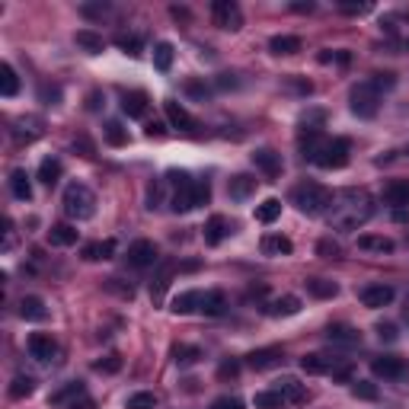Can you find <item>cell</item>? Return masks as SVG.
Returning a JSON list of instances; mask_svg holds the SVG:
<instances>
[{"label": "cell", "instance_id": "cell-16", "mask_svg": "<svg viewBox=\"0 0 409 409\" xmlns=\"http://www.w3.org/2000/svg\"><path fill=\"white\" fill-rule=\"evenodd\" d=\"M121 112L128 115V119H141L147 112V93L144 90L121 93Z\"/></svg>", "mask_w": 409, "mask_h": 409}, {"label": "cell", "instance_id": "cell-54", "mask_svg": "<svg viewBox=\"0 0 409 409\" xmlns=\"http://www.w3.org/2000/svg\"><path fill=\"white\" fill-rule=\"evenodd\" d=\"M237 374H240V364L237 362H224L218 368V378H237Z\"/></svg>", "mask_w": 409, "mask_h": 409}, {"label": "cell", "instance_id": "cell-22", "mask_svg": "<svg viewBox=\"0 0 409 409\" xmlns=\"http://www.w3.org/2000/svg\"><path fill=\"white\" fill-rule=\"evenodd\" d=\"M170 311L173 313H192V311H202V291H182V295L173 297V304H170Z\"/></svg>", "mask_w": 409, "mask_h": 409}, {"label": "cell", "instance_id": "cell-10", "mask_svg": "<svg viewBox=\"0 0 409 409\" xmlns=\"http://www.w3.org/2000/svg\"><path fill=\"white\" fill-rule=\"evenodd\" d=\"M157 246H154L151 240H135L128 246V262L135 265V269H147V265L157 262Z\"/></svg>", "mask_w": 409, "mask_h": 409}, {"label": "cell", "instance_id": "cell-60", "mask_svg": "<svg viewBox=\"0 0 409 409\" xmlns=\"http://www.w3.org/2000/svg\"><path fill=\"white\" fill-rule=\"evenodd\" d=\"M147 135H151V137H163V125H160V121H151V125H147Z\"/></svg>", "mask_w": 409, "mask_h": 409}, {"label": "cell", "instance_id": "cell-21", "mask_svg": "<svg viewBox=\"0 0 409 409\" xmlns=\"http://www.w3.org/2000/svg\"><path fill=\"white\" fill-rule=\"evenodd\" d=\"M20 317H23V320H32V323L45 320V317H48L45 301H42V297H36V295L23 297V301H20Z\"/></svg>", "mask_w": 409, "mask_h": 409}, {"label": "cell", "instance_id": "cell-13", "mask_svg": "<svg viewBox=\"0 0 409 409\" xmlns=\"http://www.w3.org/2000/svg\"><path fill=\"white\" fill-rule=\"evenodd\" d=\"M163 109H167V119H170V125H173V128H179V131H195L198 128V121L186 112V106H182V103L167 99V103H163Z\"/></svg>", "mask_w": 409, "mask_h": 409}, {"label": "cell", "instance_id": "cell-34", "mask_svg": "<svg viewBox=\"0 0 409 409\" xmlns=\"http://www.w3.org/2000/svg\"><path fill=\"white\" fill-rule=\"evenodd\" d=\"M115 253V240H103V243H87L84 246V259L96 262V259H112Z\"/></svg>", "mask_w": 409, "mask_h": 409}, {"label": "cell", "instance_id": "cell-28", "mask_svg": "<svg viewBox=\"0 0 409 409\" xmlns=\"http://www.w3.org/2000/svg\"><path fill=\"white\" fill-rule=\"evenodd\" d=\"M10 192H13L20 202H29L32 198V182L23 170H13V173H10Z\"/></svg>", "mask_w": 409, "mask_h": 409}, {"label": "cell", "instance_id": "cell-51", "mask_svg": "<svg viewBox=\"0 0 409 409\" xmlns=\"http://www.w3.org/2000/svg\"><path fill=\"white\" fill-rule=\"evenodd\" d=\"M378 336H380V342H396V326L394 323H378Z\"/></svg>", "mask_w": 409, "mask_h": 409}, {"label": "cell", "instance_id": "cell-50", "mask_svg": "<svg viewBox=\"0 0 409 409\" xmlns=\"http://www.w3.org/2000/svg\"><path fill=\"white\" fill-rule=\"evenodd\" d=\"M38 96L45 99L48 106H54V103L61 99V90H58V87H52V84H42V87H38Z\"/></svg>", "mask_w": 409, "mask_h": 409}, {"label": "cell", "instance_id": "cell-26", "mask_svg": "<svg viewBox=\"0 0 409 409\" xmlns=\"http://www.w3.org/2000/svg\"><path fill=\"white\" fill-rule=\"evenodd\" d=\"M228 192H230V198L243 202V198H250L253 192H256V179H253V176H246V173H237L234 179H230Z\"/></svg>", "mask_w": 409, "mask_h": 409}, {"label": "cell", "instance_id": "cell-57", "mask_svg": "<svg viewBox=\"0 0 409 409\" xmlns=\"http://www.w3.org/2000/svg\"><path fill=\"white\" fill-rule=\"evenodd\" d=\"M186 93H192V96L204 99V96H208V87H204V84H195V80H189V84H186Z\"/></svg>", "mask_w": 409, "mask_h": 409}, {"label": "cell", "instance_id": "cell-2", "mask_svg": "<svg viewBox=\"0 0 409 409\" xmlns=\"http://www.w3.org/2000/svg\"><path fill=\"white\" fill-rule=\"evenodd\" d=\"M167 182L173 186V195H170V208L173 211H192L198 204H208L211 198V186L208 179H192L189 173H167Z\"/></svg>", "mask_w": 409, "mask_h": 409}, {"label": "cell", "instance_id": "cell-52", "mask_svg": "<svg viewBox=\"0 0 409 409\" xmlns=\"http://www.w3.org/2000/svg\"><path fill=\"white\" fill-rule=\"evenodd\" d=\"M13 240H16V230H13V221H3V253L13 250Z\"/></svg>", "mask_w": 409, "mask_h": 409}, {"label": "cell", "instance_id": "cell-49", "mask_svg": "<svg viewBox=\"0 0 409 409\" xmlns=\"http://www.w3.org/2000/svg\"><path fill=\"white\" fill-rule=\"evenodd\" d=\"M371 84L378 87V93H380V90H394V87H396V77H394V74H374V77H371Z\"/></svg>", "mask_w": 409, "mask_h": 409}, {"label": "cell", "instance_id": "cell-12", "mask_svg": "<svg viewBox=\"0 0 409 409\" xmlns=\"http://www.w3.org/2000/svg\"><path fill=\"white\" fill-rule=\"evenodd\" d=\"M371 371H374V378L396 380V378L406 374V364H403V358H396V355H384V358H374L371 362Z\"/></svg>", "mask_w": 409, "mask_h": 409}, {"label": "cell", "instance_id": "cell-46", "mask_svg": "<svg viewBox=\"0 0 409 409\" xmlns=\"http://www.w3.org/2000/svg\"><path fill=\"white\" fill-rule=\"evenodd\" d=\"M70 396H84V387H80V384H70V387H64L61 394H54V396H52V403H58V406H61V403H68Z\"/></svg>", "mask_w": 409, "mask_h": 409}, {"label": "cell", "instance_id": "cell-40", "mask_svg": "<svg viewBox=\"0 0 409 409\" xmlns=\"http://www.w3.org/2000/svg\"><path fill=\"white\" fill-rule=\"evenodd\" d=\"M32 390H36V380H32L29 374H20V378H13V384H10V396H13V400H26V396H32Z\"/></svg>", "mask_w": 409, "mask_h": 409}, {"label": "cell", "instance_id": "cell-44", "mask_svg": "<svg viewBox=\"0 0 409 409\" xmlns=\"http://www.w3.org/2000/svg\"><path fill=\"white\" fill-rule=\"evenodd\" d=\"M115 45H119L125 54H131V58H137V54H141V38H137V36H119V38H115Z\"/></svg>", "mask_w": 409, "mask_h": 409}, {"label": "cell", "instance_id": "cell-4", "mask_svg": "<svg viewBox=\"0 0 409 409\" xmlns=\"http://www.w3.org/2000/svg\"><path fill=\"white\" fill-rule=\"evenodd\" d=\"M64 214L74 221H90L96 214V195L84 182H70L64 189Z\"/></svg>", "mask_w": 409, "mask_h": 409}, {"label": "cell", "instance_id": "cell-31", "mask_svg": "<svg viewBox=\"0 0 409 409\" xmlns=\"http://www.w3.org/2000/svg\"><path fill=\"white\" fill-rule=\"evenodd\" d=\"M304 285H307V291H311L313 297H323V301L339 295V285H336V281H326V278H307Z\"/></svg>", "mask_w": 409, "mask_h": 409}, {"label": "cell", "instance_id": "cell-19", "mask_svg": "<svg viewBox=\"0 0 409 409\" xmlns=\"http://www.w3.org/2000/svg\"><path fill=\"white\" fill-rule=\"evenodd\" d=\"M265 313H269V317H295V313H301V297H295V295L275 297V301L265 307Z\"/></svg>", "mask_w": 409, "mask_h": 409}, {"label": "cell", "instance_id": "cell-17", "mask_svg": "<svg viewBox=\"0 0 409 409\" xmlns=\"http://www.w3.org/2000/svg\"><path fill=\"white\" fill-rule=\"evenodd\" d=\"M272 390H278V394L285 396V403H304V400H307V387H304L297 378H281V380H275Z\"/></svg>", "mask_w": 409, "mask_h": 409}, {"label": "cell", "instance_id": "cell-59", "mask_svg": "<svg viewBox=\"0 0 409 409\" xmlns=\"http://www.w3.org/2000/svg\"><path fill=\"white\" fill-rule=\"evenodd\" d=\"M394 221H400V224H406V221H409V204H403V208H396V211H394Z\"/></svg>", "mask_w": 409, "mask_h": 409}, {"label": "cell", "instance_id": "cell-61", "mask_svg": "<svg viewBox=\"0 0 409 409\" xmlns=\"http://www.w3.org/2000/svg\"><path fill=\"white\" fill-rule=\"evenodd\" d=\"M295 10H297V13H311L313 3H295Z\"/></svg>", "mask_w": 409, "mask_h": 409}, {"label": "cell", "instance_id": "cell-30", "mask_svg": "<svg viewBox=\"0 0 409 409\" xmlns=\"http://www.w3.org/2000/svg\"><path fill=\"white\" fill-rule=\"evenodd\" d=\"M224 307H228L224 291H204V295H202V313H208V317H221V313H224Z\"/></svg>", "mask_w": 409, "mask_h": 409}, {"label": "cell", "instance_id": "cell-56", "mask_svg": "<svg viewBox=\"0 0 409 409\" xmlns=\"http://www.w3.org/2000/svg\"><path fill=\"white\" fill-rule=\"evenodd\" d=\"M237 84H240V80H237L234 74H221L218 77V90H234Z\"/></svg>", "mask_w": 409, "mask_h": 409}, {"label": "cell", "instance_id": "cell-29", "mask_svg": "<svg viewBox=\"0 0 409 409\" xmlns=\"http://www.w3.org/2000/svg\"><path fill=\"white\" fill-rule=\"evenodd\" d=\"M48 243H52V246H74L77 230L70 228V224H54V228L48 230Z\"/></svg>", "mask_w": 409, "mask_h": 409}, {"label": "cell", "instance_id": "cell-45", "mask_svg": "<svg viewBox=\"0 0 409 409\" xmlns=\"http://www.w3.org/2000/svg\"><path fill=\"white\" fill-rule=\"evenodd\" d=\"M352 394L358 396V400H378V387L368 384V380H355V387H352Z\"/></svg>", "mask_w": 409, "mask_h": 409}, {"label": "cell", "instance_id": "cell-35", "mask_svg": "<svg viewBox=\"0 0 409 409\" xmlns=\"http://www.w3.org/2000/svg\"><path fill=\"white\" fill-rule=\"evenodd\" d=\"M253 406L256 409H285L288 403H285V396H281L278 390H262V394L253 396Z\"/></svg>", "mask_w": 409, "mask_h": 409}, {"label": "cell", "instance_id": "cell-15", "mask_svg": "<svg viewBox=\"0 0 409 409\" xmlns=\"http://www.w3.org/2000/svg\"><path fill=\"white\" fill-rule=\"evenodd\" d=\"M253 163H256V167L262 170L269 179H278V176H281V154L269 151V147H262V151L253 154Z\"/></svg>", "mask_w": 409, "mask_h": 409}, {"label": "cell", "instance_id": "cell-1", "mask_svg": "<svg viewBox=\"0 0 409 409\" xmlns=\"http://www.w3.org/2000/svg\"><path fill=\"white\" fill-rule=\"evenodd\" d=\"M323 218L333 230H358L374 218V198L364 189H339Z\"/></svg>", "mask_w": 409, "mask_h": 409}, {"label": "cell", "instance_id": "cell-24", "mask_svg": "<svg viewBox=\"0 0 409 409\" xmlns=\"http://www.w3.org/2000/svg\"><path fill=\"white\" fill-rule=\"evenodd\" d=\"M384 202L394 204V211L396 208H403V204H409V179H394L390 182V186L384 189Z\"/></svg>", "mask_w": 409, "mask_h": 409}, {"label": "cell", "instance_id": "cell-3", "mask_svg": "<svg viewBox=\"0 0 409 409\" xmlns=\"http://www.w3.org/2000/svg\"><path fill=\"white\" fill-rule=\"evenodd\" d=\"M329 202H333V192L326 189V186H320V182L307 179V182H297L295 189H291V204H295L301 214H307V218L326 214Z\"/></svg>", "mask_w": 409, "mask_h": 409}, {"label": "cell", "instance_id": "cell-43", "mask_svg": "<svg viewBox=\"0 0 409 409\" xmlns=\"http://www.w3.org/2000/svg\"><path fill=\"white\" fill-rule=\"evenodd\" d=\"M154 406H157V400H154V394H147V390L128 396V403H125V409H154Z\"/></svg>", "mask_w": 409, "mask_h": 409}, {"label": "cell", "instance_id": "cell-42", "mask_svg": "<svg viewBox=\"0 0 409 409\" xmlns=\"http://www.w3.org/2000/svg\"><path fill=\"white\" fill-rule=\"evenodd\" d=\"M173 358H176V364H179V368H189V364H195L198 358H202V352H198L195 345H176Z\"/></svg>", "mask_w": 409, "mask_h": 409}, {"label": "cell", "instance_id": "cell-27", "mask_svg": "<svg viewBox=\"0 0 409 409\" xmlns=\"http://www.w3.org/2000/svg\"><path fill=\"white\" fill-rule=\"evenodd\" d=\"M74 42L80 48H84L87 54H99L103 48H106V42H103V36H96L93 29H77V36H74Z\"/></svg>", "mask_w": 409, "mask_h": 409}, {"label": "cell", "instance_id": "cell-48", "mask_svg": "<svg viewBox=\"0 0 409 409\" xmlns=\"http://www.w3.org/2000/svg\"><path fill=\"white\" fill-rule=\"evenodd\" d=\"M317 253H320V256H326V259H336V256H339V243H333V240H320L317 243Z\"/></svg>", "mask_w": 409, "mask_h": 409}, {"label": "cell", "instance_id": "cell-6", "mask_svg": "<svg viewBox=\"0 0 409 409\" xmlns=\"http://www.w3.org/2000/svg\"><path fill=\"white\" fill-rule=\"evenodd\" d=\"M301 368L307 374H336V378H349L352 368L336 355H323V352H311L301 358Z\"/></svg>", "mask_w": 409, "mask_h": 409}, {"label": "cell", "instance_id": "cell-58", "mask_svg": "<svg viewBox=\"0 0 409 409\" xmlns=\"http://www.w3.org/2000/svg\"><path fill=\"white\" fill-rule=\"evenodd\" d=\"M84 13H87V16H106L109 7H106V3H87Z\"/></svg>", "mask_w": 409, "mask_h": 409}, {"label": "cell", "instance_id": "cell-14", "mask_svg": "<svg viewBox=\"0 0 409 409\" xmlns=\"http://www.w3.org/2000/svg\"><path fill=\"white\" fill-rule=\"evenodd\" d=\"M390 301H394V288L390 285H368V288H362V304L371 307V311L387 307Z\"/></svg>", "mask_w": 409, "mask_h": 409}, {"label": "cell", "instance_id": "cell-47", "mask_svg": "<svg viewBox=\"0 0 409 409\" xmlns=\"http://www.w3.org/2000/svg\"><path fill=\"white\" fill-rule=\"evenodd\" d=\"M211 409H246V406H243L240 396H218V400L211 403Z\"/></svg>", "mask_w": 409, "mask_h": 409}, {"label": "cell", "instance_id": "cell-25", "mask_svg": "<svg viewBox=\"0 0 409 409\" xmlns=\"http://www.w3.org/2000/svg\"><path fill=\"white\" fill-rule=\"evenodd\" d=\"M291 250H295V246H291V240L285 234H265L262 237V253L265 256H288Z\"/></svg>", "mask_w": 409, "mask_h": 409}, {"label": "cell", "instance_id": "cell-62", "mask_svg": "<svg viewBox=\"0 0 409 409\" xmlns=\"http://www.w3.org/2000/svg\"><path fill=\"white\" fill-rule=\"evenodd\" d=\"M406 157H409V147H406Z\"/></svg>", "mask_w": 409, "mask_h": 409}, {"label": "cell", "instance_id": "cell-39", "mask_svg": "<svg viewBox=\"0 0 409 409\" xmlns=\"http://www.w3.org/2000/svg\"><path fill=\"white\" fill-rule=\"evenodd\" d=\"M103 135H106V141L112 147H125V144H128V128H125L121 121H106Z\"/></svg>", "mask_w": 409, "mask_h": 409}, {"label": "cell", "instance_id": "cell-32", "mask_svg": "<svg viewBox=\"0 0 409 409\" xmlns=\"http://www.w3.org/2000/svg\"><path fill=\"white\" fill-rule=\"evenodd\" d=\"M38 179L45 182V186H54L61 179V160L58 157H45L38 163Z\"/></svg>", "mask_w": 409, "mask_h": 409}, {"label": "cell", "instance_id": "cell-63", "mask_svg": "<svg viewBox=\"0 0 409 409\" xmlns=\"http://www.w3.org/2000/svg\"><path fill=\"white\" fill-rule=\"evenodd\" d=\"M406 16H409V10H406Z\"/></svg>", "mask_w": 409, "mask_h": 409}, {"label": "cell", "instance_id": "cell-36", "mask_svg": "<svg viewBox=\"0 0 409 409\" xmlns=\"http://www.w3.org/2000/svg\"><path fill=\"white\" fill-rule=\"evenodd\" d=\"M278 214H281L278 198H265L262 204H256V221L259 224H272V221H278Z\"/></svg>", "mask_w": 409, "mask_h": 409}, {"label": "cell", "instance_id": "cell-55", "mask_svg": "<svg viewBox=\"0 0 409 409\" xmlns=\"http://www.w3.org/2000/svg\"><path fill=\"white\" fill-rule=\"evenodd\" d=\"M342 13H368L371 10V3H339Z\"/></svg>", "mask_w": 409, "mask_h": 409}, {"label": "cell", "instance_id": "cell-5", "mask_svg": "<svg viewBox=\"0 0 409 409\" xmlns=\"http://www.w3.org/2000/svg\"><path fill=\"white\" fill-rule=\"evenodd\" d=\"M352 112L358 119H374L378 115V106H380V93L371 80H362V84L352 87Z\"/></svg>", "mask_w": 409, "mask_h": 409}, {"label": "cell", "instance_id": "cell-11", "mask_svg": "<svg viewBox=\"0 0 409 409\" xmlns=\"http://www.w3.org/2000/svg\"><path fill=\"white\" fill-rule=\"evenodd\" d=\"M281 358H285V352H281L278 345H269V349L250 352V355H246V364H250L253 371H269V368L281 364Z\"/></svg>", "mask_w": 409, "mask_h": 409}, {"label": "cell", "instance_id": "cell-7", "mask_svg": "<svg viewBox=\"0 0 409 409\" xmlns=\"http://www.w3.org/2000/svg\"><path fill=\"white\" fill-rule=\"evenodd\" d=\"M352 144L345 141V137H326V144H323V151H320V157L313 160L317 167H323V170H342L345 163H349V157H352Z\"/></svg>", "mask_w": 409, "mask_h": 409}, {"label": "cell", "instance_id": "cell-64", "mask_svg": "<svg viewBox=\"0 0 409 409\" xmlns=\"http://www.w3.org/2000/svg\"><path fill=\"white\" fill-rule=\"evenodd\" d=\"M406 320H409V313H406Z\"/></svg>", "mask_w": 409, "mask_h": 409}, {"label": "cell", "instance_id": "cell-41", "mask_svg": "<svg viewBox=\"0 0 409 409\" xmlns=\"http://www.w3.org/2000/svg\"><path fill=\"white\" fill-rule=\"evenodd\" d=\"M358 246L374 253H394V240H387V237H358Z\"/></svg>", "mask_w": 409, "mask_h": 409}, {"label": "cell", "instance_id": "cell-20", "mask_svg": "<svg viewBox=\"0 0 409 409\" xmlns=\"http://www.w3.org/2000/svg\"><path fill=\"white\" fill-rule=\"evenodd\" d=\"M228 234H230V221L224 218V214H214V218L204 224V243H208V246H218Z\"/></svg>", "mask_w": 409, "mask_h": 409}, {"label": "cell", "instance_id": "cell-53", "mask_svg": "<svg viewBox=\"0 0 409 409\" xmlns=\"http://www.w3.org/2000/svg\"><path fill=\"white\" fill-rule=\"evenodd\" d=\"M121 358L119 355H106V362H96V371H119Z\"/></svg>", "mask_w": 409, "mask_h": 409}, {"label": "cell", "instance_id": "cell-37", "mask_svg": "<svg viewBox=\"0 0 409 409\" xmlns=\"http://www.w3.org/2000/svg\"><path fill=\"white\" fill-rule=\"evenodd\" d=\"M0 93L3 96H16L20 93V77L10 64H0Z\"/></svg>", "mask_w": 409, "mask_h": 409}, {"label": "cell", "instance_id": "cell-8", "mask_svg": "<svg viewBox=\"0 0 409 409\" xmlns=\"http://www.w3.org/2000/svg\"><path fill=\"white\" fill-rule=\"evenodd\" d=\"M211 16H214V26H221V29H228V32H237L243 26V13L234 0H214Z\"/></svg>", "mask_w": 409, "mask_h": 409}, {"label": "cell", "instance_id": "cell-23", "mask_svg": "<svg viewBox=\"0 0 409 409\" xmlns=\"http://www.w3.org/2000/svg\"><path fill=\"white\" fill-rule=\"evenodd\" d=\"M326 339L342 342V345H355V342H362V333H358L355 326H349V323H333L329 329H326Z\"/></svg>", "mask_w": 409, "mask_h": 409}, {"label": "cell", "instance_id": "cell-18", "mask_svg": "<svg viewBox=\"0 0 409 409\" xmlns=\"http://www.w3.org/2000/svg\"><path fill=\"white\" fill-rule=\"evenodd\" d=\"M173 272H176V262H160V272L154 275V281H151V297H154V304H160L163 301V295H167V285H170V278H173Z\"/></svg>", "mask_w": 409, "mask_h": 409}, {"label": "cell", "instance_id": "cell-9", "mask_svg": "<svg viewBox=\"0 0 409 409\" xmlns=\"http://www.w3.org/2000/svg\"><path fill=\"white\" fill-rule=\"evenodd\" d=\"M29 355L36 358L38 364H48L54 355H58V345H54L52 336H45V333H32V336H29Z\"/></svg>", "mask_w": 409, "mask_h": 409}, {"label": "cell", "instance_id": "cell-33", "mask_svg": "<svg viewBox=\"0 0 409 409\" xmlns=\"http://www.w3.org/2000/svg\"><path fill=\"white\" fill-rule=\"evenodd\" d=\"M269 48H272V54H297L301 52V38L297 36H275L272 42H269Z\"/></svg>", "mask_w": 409, "mask_h": 409}, {"label": "cell", "instance_id": "cell-38", "mask_svg": "<svg viewBox=\"0 0 409 409\" xmlns=\"http://www.w3.org/2000/svg\"><path fill=\"white\" fill-rule=\"evenodd\" d=\"M154 68L163 70V74L173 68V45H170V42H157V45H154Z\"/></svg>", "mask_w": 409, "mask_h": 409}]
</instances>
